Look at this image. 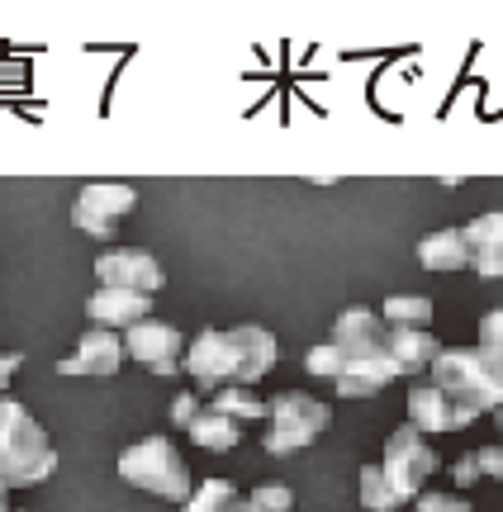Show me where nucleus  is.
<instances>
[{
    "label": "nucleus",
    "mask_w": 503,
    "mask_h": 512,
    "mask_svg": "<svg viewBox=\"0 0 503 512\" xmlns=\"http://www.w3.org/2000/svg\"><path fill=\"white\" fill-rule=\"evenodd\" d=\"M280 361L276 337L257 323L243 328H205L186 347V375L200 389H228V384H261Z\"/></svg>",
    "instance_id": "1"
},
{
    "label": "nucleus",
    "mask_w": 503,
    "mask_h": 512,
    "mask_svg": "<svg viewBox=\"0 0 503 512\" xmlns=\"http://www.w3.org/2000/svg\"><path fill=\"white\" fill-rule=\"evenodd\" d=\"M428 380L437 384L461 413L485 418V413H494L503 403V351L442 347L428 370Z\"/></svg>",
    "instance_id": "2"
},
{
    "label": "nucleus",
    "mask_w": 503,
    "mask_h": 512,
    "mask_svg": "<svg viewBox=\"0 0 503 512\" xmlns=\"http://www.w3.org/2000/svg\"><path fill=\"white\" fill-rule=\"evenodd\" d=\"M57 470L48 432L19 399H0V498L10 489H34Z\"/></svg>",
    "instance_id": "3"
},
{
    "label": "nucleus",
    "mask_w": 503,
    "mask_h": 512,
    "mask_svg": "<svg viewBox=\"0 0 503 512\" xmlns=\"http://www.w3.org/2000/svg\"><path fill=\"white\" fill-rule=\"evenodd\" d=\"M119 479L133 484V489H143V494L167 498V503H186V498L195 494L186 460H181V451H176V441L171 437L133 441L129 451L119 456Z\"/></svg>",
    "instance_id": "4"
},
{
    "label": "nucleus",
    "mask_w": 503,
    "mask_h": 512,
    "mask_svg": "<svg viewBox=\"0 0 503 512\" xmlns=\"http://www.w3.org/2000/svg\"><path fill=\"white\" fill-rule=\"evenodd\" d=\"M333 422L328 403L309 399V394H276L266 403V432H261V451L266 456H295L304 446H314V437Z\"/></svg>",
    "instance_id": "5"
},
{
    "label": "nucleus",
    "mask_w": 503,
    "mask_h": 512,
    "mask_svg": "<svg viewBox=\"0 0 503 512\" xmlns=\"http://www.w3.org/2000/svg\"><path fill=\"white\" fill-rule=\"evenodd\" d=\"M442 460H437V451L428 446V437L418 432V427H394L390 441H385V460H380V470H385V479H390V489L399 494V503H413V498L423 494V484L432 479V470H437Z\"/></svg>",
    "instance_id": "6"
},
{
    "label": "nucleus",
    "mask_w": 503,
    "mask_h": 512,
    "mask_svg": "<svg viewBox=\"0 0 503 512\" xmlns=\"http://www.w3.org/2000/svg\"><path fill=\"white\" fill-rule=\"evenodd\" d=\"M133 204H138V190L124 181H91L76 190L72 200V223L86 233V238H114L119 233V223L133 214Z\"/></svg>",
    "instance_id": "7"
},
{
    "label": "nucleus",
    "mask_w": 503,
    "mask_h": 512,
    "mask_svg": "<svg viewBox=\"0 0 503 512\" xmlns=\"http://www.w3.org/2000/svg\"><path fill=\"white\" fill-rule=\"evenodd\" d=\"M186 347L190 342L181 337V328H171L162 318H143V323H133L124 332V351H129L138 366H148L152 375H162V380L186 370Z\"/></svg>",
    "instance_id": "8"
},
{
    "label": "nucleus",
    "mask_w": 503,
    "mask_h": 512,
    "mask_svg": "<svg viewBox=\"0 0 503 512\" xmlns=\"http://www.w3.org/2000/svg\"><path fill=\"white\" fill-rule=\"evenodd\" d=\"M95 280L110 285V290H133V294H162L167 275H162V261L143 247H114V252L95 256Z\"/></svg>",
    "instance_id": "9"
},
{
    "label": "nucleus",
    "mask_w": 503,
    "mask_h": 512,
    "mask_svg": "<svg viewBox=\"0 0 503 512\" xmlns=\"http://www.w3.org/2000/svg\"><path fill=\"white\" fill-rule=\"evenodd\" d=\"M124 356H129V351H124V337H119V332L91 328V332H81V342H76L72 356L57 361V375H100V380H110V375H119Z\"/></svg>",
    "instance_id": "10"
},
{
    "label": "nucleus",
    "mask_w": 503,
    "mask_h": 512,
    "mask_svg": "<svg viewBox=\"0 0 503 512\" xmlns=\"http://www.w3.org/2000/svg\"><path fill=\"white\" fill-rule=\"evenodd\" d=\"M86 318L105 332H129L133 323L152 318V294H133V290H110V285H95V294L86 299Z\"/></svg>",
    "instance_id": "11"
},
{
    "label": "nucleus",
    "mask_w": 503,
    "mask_h": 512,
    "mask_svg": "<svg viewBox=\"0 0 503 512\" xmlns=\"http://www.w3.org/2000/svg\"><path fill=\"white\" fill-rule=\"evenodd\" d=\"M470 422L475 418L461 413L432 380H418L409 389V427H418V432H461Z\"/></svg>",
    "instance_id": "12"
},
{
    "label": "nucleus",
    "mask_w": 503,
    "mask_h": 512,
    "mask_svg": "<svg viewBox=\"0 0 503 512\" xmlns=\"http://www.w3.org/2000/svg\"><path fill=\"white\" fill-rule=\"evenodd\" d=\"M390 380H399V366H394L390 347L366 351V356H347V370L337 375V394H342V399H371V394H380Z\"/></svg>",
    "instance_id": "13"
},
{
    "label": "nucleus",
    "mask_w": 503,
    "mask_h": 512,
    "mask_svg": "<svg viewBox=\"0 0 503 512\" xmlns=\"http://www.w3.org/2000/svg\"><path fill=\"white\" fill-rule=\"evenodd\" d=\"M333 347H342L347 356H366V351H385V318L366 304H352L333 318Z\"/></svg>",
    "instance_id": "14"
},
{
    "label": "nucleus",
    "mask_w": 503,
    "mask_h": 512,
    "mask_svg": "<svg viewBox=\"0 0 503 512\" xmlns=\"http://www.w3.org/2000/svg\"><path fill=\"white\" fill-rule=\"evenodd\" d=\"M466 247H470V271L480 280H499L503 275V214H480L466 228Z\"/></svg>",
    "instance_id": "15"
},
{
    "label": "nucleus",
    "mask_w": 503,
    "mask_h": 512,
    "mask_svg": "<svg viewBox=\"0 0 503 512\" xmlns=\"http://www.w3.org/2000/svg\"><path fill=\"white\" fill-rule=\"evenodd\" d=\"M385 347H390L399 375H423V370H432L442 342H437L428 328H390L385 332Z\"/></svg>",
    "instance_id": "16"
},
{
    "label": "nucleus",
    "mask_w": 503,
    "mask_h": 512,
    "mask_svg": "<svg viewBox=\"0 0 503 512\" xmlns=\"http://www.w3.org/2000/svg\"><path fill=\"white\" fill-rule=\"evenodd\" d=\"M418 266L423 271H466L470 266V247H466V233L461 228H437L428 238H418Z\"/></svg>",
    "instance_id": "17"
},
{
    "label": "nucleus",
    "mask_w": 503,
    "mask_h": 512,
    "mask_svg": "<svg viewBox=\"0 0 503 512\" xmlns=\"http://www.w3.org/2000/svg\"><path fill=\"white\" fill-rule=\"evenodd\" d=\"M200 451H233L238 441H243V422H233L224 418V413H214V408H200V418L190 422V432H186Z\"/></svg>",
    "instance_id": "18"
},
{
    "label": "nucleus",
    "mask_w": 503,
    "mask_h": 512,
    "mask_svg": "<svg viewBox=\"0 0 503 512\" xmlns=\"http://www.w3.org/2000/svg\"><path fill=\"white\" fill-rule=\"evenodd\" d=\"M214 413H224L233 422H261L266 418V403L247 389V384H228V389H214V399H209Z\"/></svg>",
    "instance_id": "19"
},
{
    "label": "nucleus",
    "mask_w": 503,
    "mask_h": 512,
    "mask_svg": "<svg viewBox=\"0 0 503 512\" xmlns=\"http://www.w3.org/2000/svg\"><path fill=\"white\" fill-rule=\"evenodd\" d=\"M380 318L390 328H432V299H423V294H390L380 304Z\"/></svg>",
    "instance_id": "20"
},
{
    "label": "nucleus",
    "mask_w": 503,
    "mask_h": 512,
    "mask_svg": "<svg viewBox=\"0 0 503 512\" xmlns=\"http://www.w3.org/2000/svg\"><path fill=\"white\" fill-rule=\"evenodd\" d=\"M356 489H361V508H366V512H394V508H404V503H399V494L390 489V479H385V470H380V465H361Z\"/></svg>",
    "instance_id": "21"
},
{
    "label": "nucleus",
    "mask_w": 503,
    "mask_h": 512,
    "mask_svg": "<svg viewBox=\"0 0 503 512\" xmlns=\"http://www.w3.org/2000/svg\"><path fill=\"white\" fill-rule=\"evenodd\" d=\"M233 498H238V489H233L228 479H205V484L181 503V512H224Z\"/></svg>",
    "instance_id": "22"
},
{
    "label": "nucleus",
    "mask_w": 503,
    "mask_h": 512,
    "mask_svg": "<svg viewBox=\"0 0 503 512\" xmlns=\"http://www.w3.org/2000/svg\"><path fill=\"white\" fill-rule=\"evenodd\" d=\"M304 370H309L314 380H333V384H337V375L347 370V351L333 347V342H323V347H309V351H304Z\"/></svg>",
    "instance_id": "23"
},
{
    "label": "nucleus",
    "mask_w": 503,
    "mask_h": 512,
    "mask_svg": "<svg viewBox=\"0 0 503 512\" xmlns=\"http://www.w3.org/2000/svg\"><path fill=\"white\" fill-rule=\"evenodd\" d=\"M247 498H252L261 512H290L295 508V494H290L285 484H261V489H252Z\"/></svg>",
    "instance_id": "24"
},
{
    "label": "nucleus",
    "mask_w": 503,
    "mask_h": 512,
    "mask_svg": "<svg viewBox=\"0 0 503 512\" xmlns=\"http://www.w3.org/2000/svg\"><path fill=\"white\" fill-rule=\"evenodd\" d=\"M413 512H475V508L456 494H418L413 498Z\"/></svg>",
    "instance_id": "25"
},
{
    "label": "nucleus",
    "mask_w": 503,
    "mask_h": 512,
    "mask_svg": "<svg viewBox=\"0 0 503 512\" xmlns=\"http://www.w3.org/2000/svg\"><path fill=\"white\" fill-rule=\"evenodd\" d=\"M200 408H205V403H200V394H176V399H171V427H186L190 432V422L200 418Z\"/></svg>",
    "instance_id": "26"
},
{
    "label": "nucleus",
    "mask_w": 503,
    "mask_h": 512,
    "mask_svg": "<svg viewBox=\"0 0 503 512\" xmlns=\"http://www.w3.org/2000/svg\"><path fill=\"white\" fill-rule=\"evenodd\" d=\"M475 347L503 351V309H489L485 318H480V342H475Z\"/></svg>",
    "instance_id": "27"
},
{
    "label": "nucleus",
    "mask_w": 503,
    "mask_h": 512,
    "mask_svg": "<svg viewBox=\"0 0 503 512\" xmlns=\"http://www.w3.org/2000/svg\"><path fill=\"white\" fill-rule=\"evenodd\" d=\"M451 479H456V489H470L475 479H485V475H480V460H475V451H466V456L451 465Z\"/></svg>",
    "instance_id": "28"
},
{
    "label": "nucleus",
    "mask_w": 503,
    "mask_h": 512,
    "mask_svg": "<svg viewBox=\"0 0 503 512\" xmlns=\"http://www.w3.org/2000/svg\"><path fill=\"white\" fill-rule=\"evenodd\" d=\"M475 460H480V475L485 479H503V446H480Z\"/></svg>",
    "instance_id": "29"
},
{
    "label": "nucleus",
    "mask_w": 503,
    "mask_h": 512,
    "mask_svg": "<svg viewBox=\"0 0 503 512\" xmlns=\"http://www.w3.org/2000/svg\"><path fill=\"white\" fill-rule=\"evenodd\" d=\"M19 366H24V356H19V351H0V389L10 384V375H15Z\"/></svg>",
    "instance_id": "30"
},
{
    "label": "nucleus",
    "mask_w": 503,
    "mask_h": 512,
    "mask_svg": "<svg viewBox=\"0 0 503 512\" xmlns=\"http://www.w3.org/2000/svg\"><path fill=\"white\" fill-rule=\"evenodd\" d=\"M224 512H261L257 503H252V498H233V503H228Z\"/></svg>",
    "instance_id": "31"
},
{
    "label": "nucleus",
    "mask_w": 503,
    "mask_h": 512,
    "mask_svg": "<svg viewBox=\"0 0 503 512\" xmlns=\"http://www.w3.org/2000/svg\"><path fill=\"white\" fill-rule=\"evenodd\" d=\"M494 422H499V437H503V403L494 408ZM499 446H503V441H499Z\"/></svg>",
    "instance_id": "32"
}]
</instances>
